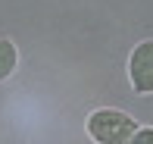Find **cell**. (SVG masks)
Masks as SVG:
<instances>
[{
    "instance_id": "6da1fadb",
    "label": "cell",
    "mask_w": 153,
    "mask_h": 144,
    "mask_svg": "<svg viewBox=\"0 0 153 144\" xmlns=\"http://www.w3.org/2000/svg\"><path fill=\"white\" fill-rule=\"evenodd\" d=\"M137 125L122 110H97L88 116V135L97 144H131Z\"/></svg>"
},
{
    "instance_id": "7a4b0ae2",
    "label": "cell",
    "mask_w": 153,
    "mask_h": 144,
    "mask_svg": "<svg viewBox=\"0 0 153 144\" xmlns=\"http://www.w3.org/2000/svg\"><path fill=\"white\" fill-rule=\"evenodd\" d=\"M128 75H131V88L137 94H153V41H144L134 47Z\"/></svg>"
},
{
    "instance_id": "3957f363",
    "label": "cell",
    "mask_w": 153,
    "mask_h": 144,
    "mask_svg": "<svg viewBox=\"0 0 153 144\" xmlns=\"http://www.w3.org/2000/svg\"><path fill=\"white\" fill-rule=\"evenodd\" d=\"M16 63H19V53H16V47H13V41L0 38V81H6L13 75Z\"/></svg>"
},
{
    "instance_id": "277c9868",
    "label": "cell",
    "mask_w": 153,
    "mask_h": 144,
    "mask_svg": "<svg viewBox=\"0 0 153 144\" xmlns=\"http://www.w3.org/2000/svg\"><path fill=\"white\" fill-rule=\"evenodd\" d=\"M131 144H153V128H137Z\"/></svg>"
}]
</instances>
